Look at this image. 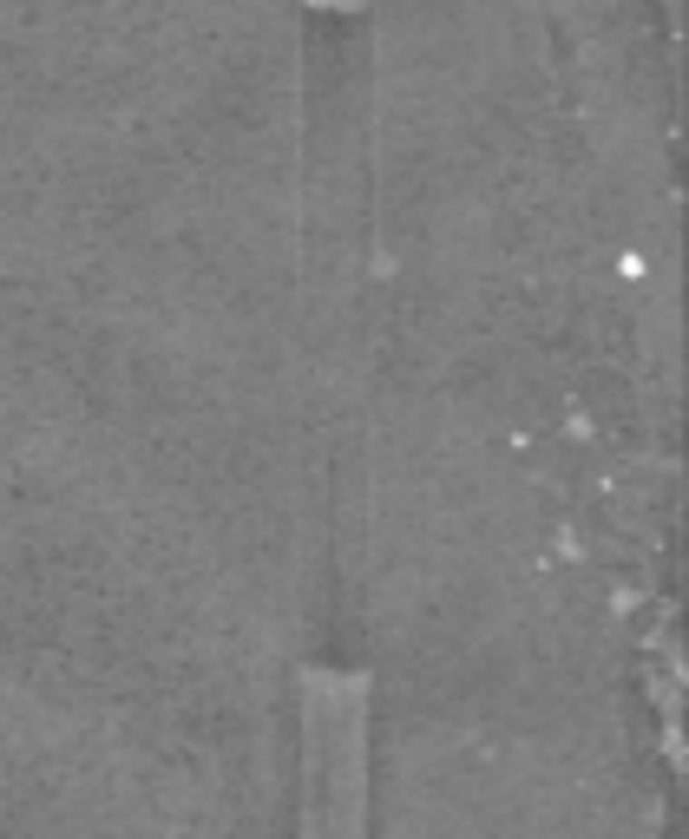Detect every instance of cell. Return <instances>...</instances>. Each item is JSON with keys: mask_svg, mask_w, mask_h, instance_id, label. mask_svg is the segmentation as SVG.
<instances>
[{"mask_svg": "<svg viewBox=\"0 0 689 839\" xmlns=\"http://www.w3.org/2000/svg\"><path fill=\"white\" fill-rule=\"evenodd\" d=\"M296 839H368V682L302 669V806Z\"/></svg>", "mask_w": 689, "mask_h": 839, "instance_id": "obj_1", "label": "cell"}]
</instances>
